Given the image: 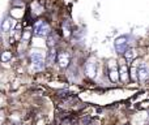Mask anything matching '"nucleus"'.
Returning <instances> with one entry per match:
<instances>
[{"label":"nucleus","instance_id":"obj_7","mask_svg":"<svg viewBox=\"0 0 149 125\" xmlns=\"http://www.w3.org/2000/svg\"><path fill=\"white\" fill-rule=\"evenodd\" d=\"M58 61H59V65L62 66V68H67V66L70 65V56H68V54L62 52V54L58 56Z\"/></svg>","mask_w":149,"mask_h":125},{"label":"nucleus","instance_id":"obj_8","mask_svg":"<svg viewBox=\"0 0 149 125\" xmlns=\"http://www.w3.org/2000/svg\"><path fill=\"white\" fill-rule=\"evenodd\" d=\"M12 21H13V20H10L9 17H7L4 21H3V23H1V30H3V33H8V31L12 30V25H13Z\"/></svg>","mask_w":149,"mask_h":125},{"label":"nucleus","instance_id":"obj_5","mask_svg":"<svg viewBox=\"0 0 149 125\" xmlns=\"http://www.w3.org/2000/svg\"><path fill=\"white\" fill-rule=\"evenodd\" d=\"M119 74H120V81L126 84V82L128 81V78H130V70H128V68H127V65H126L124 63H122V64H120Z\"/></svg>","mask_w":149,"mask_h":125},{"label":"nucleus","instance_id":"obj_9","mask_svg":"<svg viewBox=\"0 0 149 125\" xmlns=\"http://www.w3.org/2000/svg\"><path fill=\"white\" fill-rule=\"evenodd\" d=\"M130 77H131L132 81H136L139 78V66L136 64H134L131 66V69H130Z\"/></svg>","mask_w":149,"mask_h":125},{"label":"nucleus","instance_id":"obj_11","mask_svg":"<svg viewBox=\"0 0 149 125\" xmlns=\"http://www.w3.org/2000/svg\"><path fill=\"white\" fill-rule=\"evenodd\" d=\"M135 56H136V52H135V50L134 48H128L126 51V54H124V57H126V60L128 63H131L132 60L135 59Z\"/></svg>","mask_w":149,"mask_h":125},{"label":"nucleus","instance_id":"obj_13","mask_svg":"<svg viewBox=\"0 0 149 125\" xmlns=\"http://www.w3.org/2000/svg\"><path fill=\"white\" fill-rule=\"evenodd\" d=\"M10 59H12V52H9V51L3 52V55H1V61H3V63L9 61Z\"/></svg>","mask_w":149,"mask_h":125},{"label":"nucleus","instance_id":"obj_2","mask_svg":"<svg viewBox=\"0 0 149 125\" xmlns=\"http://www.w3.org/2000/svg\"><path fill=\"white\" fill-rule=\"evenodd\" d=\"M31 63L36 70H42L45 68V56L42 52L34 51L31 52Z\"/></svg>","mask_w":149,"mask_h":125},{"label":"nucleus","instance_id":"obj_4","mask_svg":"<svg viewBox=\"0 0 149 125\" xmlns=\"http://www.w3.org/2000/svg\"><path fill=\"white\" fill-rule=\"evenodd\" d=\"M149 77V64L141 63L139 64V79L144 81Z\"/></svg>","mask_w":149,"mask_h":125},{"label":"nucleus","instance_id":"obj_1","mask_svg":"<svg viewBox=\"0 0 149 125\" xmlns=\"http://www.w3.org/2000/svg\"><path fill=\"white\" fill-rule=\"evenodd\" d=\"M33 34L36 37H47L51 34V28L45 20H38L33 26Z\"/></svg>","mask_w":149,"mask_h":125},{"label":"nucleus","instance_id":"obj_12","mask_svg":"<svg viewBox=\"0 0 149 125\" xmlns=\"http://www.w3.org/2000/svg\"><path fill=\"white\" fill-rule=\"evenodd\" d=\"M119 70H116V68H113L110 70V73H109V77H110V79H111V82H116L118 81V78H119Z\"/></svg>","mask_w":149,"mask_h":125},{"label":"nucleus","instance_id":"obj_10","mask_svg":"<svg viewBox=\"0 0 149 125\" xmlns=\"http://www.w3.org/2000/svg\"><path fill=\"white\" fill-rule=\"evenodd\" d=\"M55 59H56V50L52 47V48L50 50L49 52H47V63L52 64V63L55 61Z\"/></svg>","mask_w":149,"mask_h":125},{"label":"nucleus","instance_id":"obj_14","mask_svg":"<svg viewBox=\"0 0 149 125\" xmlns=\"http://www.w3.org/2000/svg\"><path fill=\"white\" fill-rule=\"evenodd\" d=\"M55 43H56V38H55L52 34H50V35H49V39H47V46L52 48V47L55 46Z\"/></svg>","mask_w":149,"mask_h":125},{"label":"nucleus","instance_id":"obj_15","mask_svg":"<svg viewBox=\"0 0 149 125\" xmlns=\"http://www.w3.org/2000/svg\"><path fill=\"white\" fill-rule=\"evenodd\" d=\"M63 34H64V37H70L71 31H70V26H68V23H63Z\"/></svg>","mask_w":149,"mask_h":125},{"label":"nucleus","instance_id":"obj_6","mask_svg":"<svg viewBox=\"0 0 149 125\" xmlns=\"http://www.w3.org/2000/svg\"><path fill=\"white\" fill-rule=\"evenodd\" d=\"M95 72H97V63L89 61L86 64V73H88V76H89L90 78H94L95 74H97Z\"/></svg>","mask_w":149,"mask_h":125},{"label":"nucleus","instance_id":"obj_3","mask_svg":"<svg viewBox=\"0 0 149 125\" xmlns=\"http://www.w3.org/2000/svg\"><path fill=\"white\" fill-rule=\"evenodd\" d=\"M114 47H115V51L118 52L119 55L126 54V51L128 50V47H127V37L126 35L118 37V38L114 41Z\"/></svg>","mask_w":149,"mask_h":125},{"label":"nucleus","instance_id":"obj_16","mask_svg":"<svg viewBox=\"0 0 149 125\" xmlns=\"http://www.w3.org/2000/svg\"><path fill=\"white\" fill-rule=\"evenodd\" d=\"M29 37H30V34H29V33H25V34H24V38H25V39H28Z\"/></svg>","mask_w":149,"mask_h":125}]
</instances>
